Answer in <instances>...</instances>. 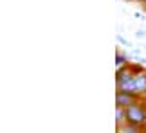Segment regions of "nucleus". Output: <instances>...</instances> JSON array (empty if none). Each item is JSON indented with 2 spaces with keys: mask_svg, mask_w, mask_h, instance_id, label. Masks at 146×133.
<instances>
[{
  "mask_svg": "<svg viewBox=\"0 0 146 133\" xmlns=\"http://www.w3.org/2000/svg\"><path fill=\"white\" fill-rule=\"evenodd\" d=\"M126 122H130L133 126H139V128H146V103L144 97L139 99L137 103L126 106Z\"/></svg>",
  "mask_w": 146,
  "mask_h": 133,
  "instance_id": "obj_1",
  "label": "nucleus"
},
{
  "mask_svg": "<svg viewBox=\"0 0 146 133\" xmlns=\"http://www.w3.org/2000/svg\"><path fill=\"white\" fill-rule=\"evenodd\" d=\"M139 99H143V97L137 95V93H133V92L117 90V93H115V104H117V106H123V108H126V106H130V104L137 103Z\"/></svg>",
  "mask_w": 146,
  "mask_h": 133,
  "instance_id": "obj_2",
  "label": "nucleus"
},
{
  "mask_svg": "<svg viewBox=\"0 0 146 133\" xmlns=\"http://www.w3.org/2000/svg\"><path fill=\"white\" fill-rule=\"evenodd\" d=\"M132 92L137 93L141 97H146V66L144 70L133 74V86H132Z\"/></svg>",
  "mask_w": 146,
  "mask_h": 133,
  "instance_id": "obj_3",
  "label": "nucleus"
},
{
  "mask_svg": "<svg viewBox=\"0 0 146 133\" xmlns=\"http://www.w3.org/2000/svg\"><path fill=\"white\" fill-rule=\"evenodd\" d=\"M117 133H144V130L139 128V126H133L130 122H125V124L117 126Z\"/></svg>",
  "mask_w": 146,
  "mask_h": 133,
  "instance_id": "obj_4",
  "label": "nucleus"
},
{
  "mask_svg": "<svg viewBox=\"0 0 146 133\" xmlns=\"http://www.w3.org/2000/svg\"><path fill=\"white\" fill-rule=\"evenodd\" d=\"M126 63H130V58H128V54L123 52V51H117V52H115V66L119 68V66L126 65Z\"/></svg>",
  "mask_w": 146,
  "mask_h": 133,
  "instance_id": "obj_5",
  "label": "nucleus"
},
{
  "mask_svg": "<svg viewBox=\"0 0 146 133\" xmlns=\"http://www.w3.org/2000/svg\"><path fill=\"white\" fill-rule=\"evenodd\" d=\"M115 119H117V126L126 122V110L123 106H115Z\"/></svg>",
  "mask_w": 146,
  "mask_h": 133,
  "instance_id": "obj_6",
  "label": "nucleus"
},
{
  "mask_svg": "<svg viewBox=\"0 0 146 133\" xmlns=\"http://www.w3.org/2000/svg\"><path fill=\"white\" fill-rule=\"evenodd\" d=\"M117 41L121 43V45H125V47H128V49H132V43L126 40V38H123L121 34H117Z\"/></svg>",
  "mask_w": 146,
  "mask_h": 133,
  "instance_id": "obj_7",
  "label": "nucleus"
},
{
  "mask_svg": "<svg viewBox=\"0 0 146 133\" xmlns=\"http://www.w3.org/2000/svg\"><path fill=\"white\" fill-rule=\"evenodd\" d=\"M135 36L139 38V40H141V38H144V36H146V29H139V31L135 32Z\"/></svg>",
  "mask_w": 146,
  "mask_h": 133,
  "instance_id": "obj_8",
  "label": "nucleus"
},
{
  "mask_svg": "<svg viewBox=\"0 0 146 133\" xmlns=\"http://www.w3.org/2000/svg\"><path fill=\"white\" fill-rule=\"evenodd\" d=\"M133 2H137V4H141V5H143V7L146 9V0H133Z\"/></svg>",
  "mask_w": 146,
  "mask_h": 133,
  "instance_id": "obj_9",
  "label": "nucleus"
},
{
  "mask_svg": "<svg viewBox=\"0 0 146 133\" xmlns=\"http://www.w3.org/2000/svg\"><path fill=\"white\" fill-rule=\"evenodd\" d=\"M144 52H146V45H144Z\"/></svg>",
  "mask_w": 146,
  "mask_h": 133,
  "instance_id": "obj_10",
  "label": "nucleus"
},
{
  "mask_svg": "<svg viewBox=\"0 0 146 133\" xmlns=\"http://www.w3.org/2000/svg\"><path fill=\"white\" fill-rule=\"evenodd\" d=\"M144 103H146V97H144Z\"/></svg>",
  "mask_w": 146,
  "mask_h": 133,
  "instance_id": "obj_11",
  "label": "nucleus"
},
{
  "mask_svg": "<svg viewBox=\"0 0 146 133\" xmlns=\"http://www.w3.org/2000/svg\"><path fill=\"white\" fill-rule=\"evenodd\" d=\"M144 133H146V128H144Z\"/></svg>",
  "mask_w": 146,
  "mask_h": 133,
  "instance_id": "obj_12",
  "label": "nucleus"
},
{
  "mask_svg": "<svg viewBox=\"0 0 146 133\" xmlns=\"http://www.w3.org/2000/svg\"><path fill=\"white\" fill-rule=\"evenodd\" d=\"M144 11H146V9H144Z\"/></svg>",
  "mask_w": 146,
  "mask_h": 133,
  "instance_id": "obj_13",
  "label": "nucleus"
}]
</instances>
